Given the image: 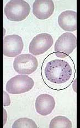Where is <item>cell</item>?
<instances>
[{
	"instance_id": "7c38bea8",
	"label": "cell",
	"mask_w": 80,
	"mask_h": 128,
	"mask_svg": "<svg viewBox=\"0 0 80 128\" xmlns=\"http://www.w3.org/2000/svg\"><path fill=\"white\" fill-rule=\"evenodd\" d=\"M13 128H37L38 126L33 120L27 118H22L17 119L13 123Z\"/></svg>"
},
{
	"instance_id": "9c48e42d",
	"label": "cell",
	"mask_w": 80,
	"mask_h": 128,
	"mask_svg": "<svg viewBox=\"0 0 80 128\" xmlns=\"http://www.w3.org/2000/svg\"><path fill=\"white\" fill-rule=\"evenodd\" d=\"M55 101L52 96L42 94L36 98V109L37 113L42 116L49 115L54 110Z\"/></svg>"
},
{
	"instance_id": "8992f818",
	"label": "cell",
	"mask_w": 80,
	"mask_h": 128,
	"mask_svg": "<svg viewBox=\"0 0 80 128\" xmlns=\"http://www.w3.org/2000/svg\"><path fill=\"white\" fill-rule=\"evenodd\" d=\"M54 39L48 33H41L34 37L29 44V50L33 55L44 54L52 46Z\"/></svg>"
},
{
	"instance_id": "277c9868",
	"label": "cell",
	"mask_w": 80,
	"mask_h": 128,
	"mask_svg": "<svg viewBox=\"0 0 80 128\" xmlns=\"http://www.w3.org/2000/svg\"><path fill=\"white\" fill-rule=\"evenodd\" d=\"M34 84L31 77L26 74H19L12 77L7 82L6 89L10 94H22L30 90Z\"/></svg>"
},
{
	"instance_id": "3957f363",
	"label": "cell",
	"mask_w": 80,
	"mask_h": 128,
	"mask_svg": "<svg viewBox=\"0 0 80 128\" xmlns=\"http://www.w3.org/2000/svg\"><path fill=\"white\" fill-rule=\"evenodd\" d=\"M76 46V36L72 33L66 32L62 34L55 42V54L58 58H66L73 52Z\"/></svg>"
},
{
	"instance_id": "ba28073f",
	"label": "cell",
	"mask_w": 80,
	"mask_h": 128,
	"mask_svg": "<svg viewBox=\"0 0 80 128\" xmlns=\"http://www.w3.org/2000/svg\"><path fill=\"white\" fill-rule=\"evenodd\" d=\"M54 8L52 0H36L33 4V13L38 19L45 20L52 16Z\"/></svg>"
},
{
	"instance_id": "8fae6325",
	"label": "cell",
	"mask_w": 80,
	"mask_h": 128,
	"mask_svg": "<svg viewBox=\"0 0 80 128\" xmlns=\"http://www.w3.org/2000/svg\"><path fill=\"white\" fill-rule=\"evenodd\" d=\"M50 128H71V122L68 118L58 116L53 118L49 124Z\"/></svg>"
},
{
	"instance_id": "7a4b0ae2",
	"label": "cell",
	"mask_w": 80,
	"mask_h": 128,
	"mask_svg": "<svg viewBox=\"0 0 80 128\" xmlns=\"http://www.w3.org/2000/svg\"><path fill=\"white\" fill-rule=\"evenodd\" d=\"M30 11V5L23 0L10 1L4 9V14L7 19L13 22H20L24 20Z\"/></svg>"
},
{
	"instance_id": "5b68a950",
	"label": "cell",
	"mask_w": 80,
	"mask_h": 128,
	"mask_svg": "<svg viewBox=\"0 0 80 128\" xmlns=\"http://www.w3.org/2000/svg\"><path fill=\"white\" fill-rule=\"evenodd\" d=\"M38 62L36 58L30 54L18 55L13 62V68L21 74H30L36 71Z\"/></svg>"
},
{
	"instance_id": "4fadbf2b",
	"label": "cell",
	"mask_w": 80,
	"mask_h": 128,
	"mask_svg": "<svg viewBox=\"0 0 80 128\" xmlns=\"http://www.w3.org/2000/svg\"><path fill=\"white\" fill-rule=\"evenodd\" d=\"M4 106H8L10 105V97L8 95L7 93L4 91Z\"/></svg>"
},
{
	"instance_id": "30bf717a",
	"label": "cell",
	"mask_w": 80,
	"mask_h": 128,
	"mask_svg": "<svg viewBox=\"0 0 80 128\" xmlns=\"http://www.w3.org/2000/svg\"><path fill=\"white\" fill-rule=\"evenodd\" d=\"M58 24L64 30L74 32L77 30V13L73 10H66L58 17Z\"/></svg>"
},
{
	"instance_id": "52a82bcc",
	"label": "cell",
	"mask_w": 80,
	"mask_h": 128,
	"mask_svg": "<svg viewBox=\"0 0 80 128\" xmlns=\"http://www.w3.org/2000/svg\"><path fill=\"white\" fill-rule=\"evenodd\" d=\"M22 38L18 35H9L4 39V55L7 57H16L22 52L23 49Z\"/></svg>"
},
{
	"instance_id": "6da1fadb",
	"label": "cell",
	"mask_w": 80,
	"mask_h": 128,
	"mask_svg": "<svg viewBox=\"0 0 80 128\" xmlns=\"http://www.w3.org/2000/svg\"><path fill=\"white\" fill-rule=\"evenodd\" d=\"M44 73L45 77L50 82L61 84L70 80L72 76V68L67 61L55 59L46 64Z\"/></svg>"
}]
</instances>
